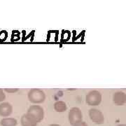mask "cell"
Instances as JSON below:
<instances>
[{
	"instance_id": "2",
	"label": "cell",
	"mask_w": 126,
	"mask_h": 126,
	"mask_svg": "<svg viewBox=\"0 0 126 126\" xmlns=\"http://www.w3.org/2000/svg\"><path fill=\"white\" fill-rule=\"evenodd\" d=\"M102 94L98 90H91L86 94V102L89 106H98L102 102Z\"/></svg>"
},
{
	"instance_id": "7",
	"label": "cell",
	"mask_w": 126,
	"mask_h": 126,
	"mask_svg": "<svg viewBox=\"0 0 126 126\" xmlns=\"http://www.w3.org/2000/svg\"><path fill=\"white\" fill-rule=\"evenodd\" d=\"M113 102L117 106H123L126 103V94L123 91H118L113 94Z\"/></svg>"
},
{
	"instance_id": "1",
	"label": "cell",
	"mask_w": 126,
	"mask_h": 126,
	"mask_svg": "<svg viewBox=\"0 0 126 126\" xmlns=\"http://www.w3.org/2000/svg\"><path fill=\"white\" fill-rule=\"evenodd\" d=\"M29 101L32 104H41L46 99L45 93L39 88H32L27 94Z\"/></svg>"
},
{
	"instance_id": "5",
	"label": "cell",
	"mask_w": 126,
	"mask_h": 126,
	"mask_svg": "<svg viewBox=\"0 0 126 126\" xmlns=\"http://www.w3.org/2000/svg\"><path fill=\"white\" fill-rule=\"evenodd\" d=\"M90 120L97 125H102L104 123V116L101 111L95 108L90 109L88 111Z\"/></svg>"
},
{
	"instance_id": "8",
	"label": "cell",
	"mask_w": 126,
	"mask_h": 126,
	"mask_svg": "<svg viewBox=\"0 0 126 126\" xmlns=\"http://www.w3.org/2000/svg\"><path fill=\"white\" fill-rule=\"evenodd\" d=\"M13 112V107L9 102H2L0 104V116L8 117Z\"/></svg>"
},
{
	"instance_id": "9",
	"label": "cell",
	"mask_w": 126,
	"mask_h": 126,
	"mask_svg": "<svg viewBox=\"0 0 126 126\" xmlns=\"http://www.w3.org/2000/svg\"><path fill=\"white\" fill-rule=\"evenodd\" d=\"M0 125L1 126H16L18 121L14 118L6 117L0 121Z\"/></svg>"
},
{
	"instance_id": "15",
	"label": "cell",
	"mask_w": 126,
	"mask_h": 126,
	"mask_svg": "<svg viewBox=\"0 0 126 126\" xmlns=\"http://www.w3.org/2000/svg\"><path fill=\"white\" fill-rule=\"evenodd\" d=\"M116 126H126V124H119V125H118Z\"/></svg>"
},
{
	"instance_id": "3",
	"label": "cell",
	"mask_w": 126,
	"mask_h": 126,
	"mask_svg": "<svg viewBox=\"0 0 126 126\" xmlns=\"http://www.w3.org/2000/svg\"><path fill=\"white\" fill-rule=\"evenodd\" d=\"M68 120L72 126L83 121V113L81 109L78 107L71 109L68 113Z\"/></svg>"
},
{
	"instance_id": "6",
	"label": "cell",
	"mask_w": 126,
	"mask_h": 126,
	"mask_svg": "<svg viewBox=\"0 0 126 126\" xmlns=\"http://www.w3.org/2000/svg\"><path fill=\"white\" fill-rule=\"evenodd\" d=\"M20 123L22 126H37L38 125V122L36 119L27 113L21 116Z\"/></svg>"
},
{
	"instance_id": "10",
	"label": "cell",
	"mask_w": 126,
	"mask_h": 126,
	"mask_svg": "<svg viewBox=\"0 0 126 126\" xmlns=\"http://www.w3.org/2000/svg\"><path fill=\"white\" fill-rule=\"evenodd\" d=\"M54 109L56 112L62 113L64 112L67 109V104L63 101H57L54 104Z\"/></svg>"
},
{
	"instance_id": "14",
	"label": "cell",
	"mask_w": 126,
	"mask_h": 126,
	"mask_svg": "<svg viewBox=\"0 0 126 126\" xmlns=\"http://www.w3.org/2000/svg\"><path fill=\"white\" fill-rule=\"evenodd\" d=\"M49 126H60L59 124H51V125H50Z\"/></svg>"
},
{
	"instance_id": "4",
	"label": "cell",
	"mask_w": 126,
	"mask_h": 126,
	"mask_svg": "<svg viewBox=\"0 0 126 126\" xmlns=\"http://www.w3.org/2000/svg\"><path fill=\"white\" fill-rule=\"evenodd\" d=\"M27 113L30 114L34 118L36 121L40 123L44 118V111L39 105H32L27 109Z\"/></svg>"
},
{
	"instance_id": "13",
	"label": "cell",
	"mask_w": 126,
	"mask_h": 126,
	"mask_svg": "<svg viewBox=\"0 0 126 126\" xmlns=\"http://www.w3.org/2000/svg\"><path fill=\"white\" fill-rule=\"evenodd\" d=\"M88 126V124L86 123V122L81 121V122H79V123H78L74 124V126Z\"/></svg>"
},
{
	"instance_id": "11",
	"label": "cell",
	"mask_w": 126,
	"mask_h": 126,
	"mask_svg": "<svg viewBox=\"0 0 126 126\" xmlns=\"http://www.w3.org/2000/svg\"><path fill=\"white\" fill-rule=\"evenodd\" d=\"M5 99H6V94H5L4 92L3 89L0 88V102L4 101Z\"/></svg>"
},
{
	"instance_id": "12",
	"label": "cell",
	"mask_w": 126,
	"mask_h": 126,
	"mask_svg": "<svg viewBox=\"0 0 126 126\" xmlns=\"http://www.w3.org/2000/svg\"><path fill=\"white\" fill-rule=\"evenodd\" d=\"M4 90L8 93H14L18 92V88H4Z\"/></svg>"
}]
</instances>
